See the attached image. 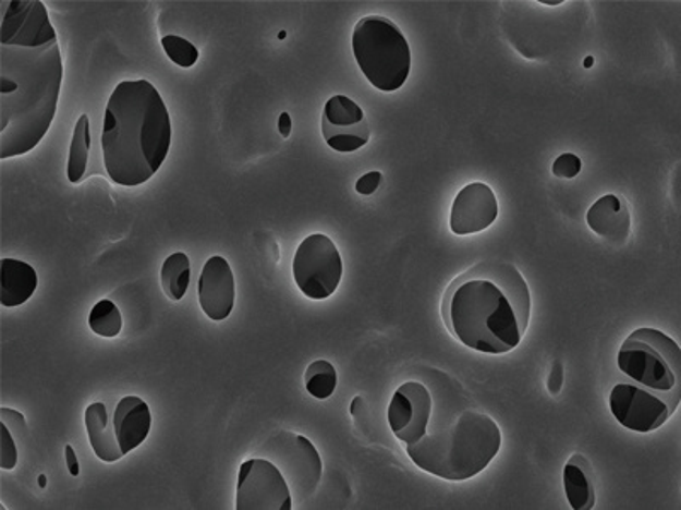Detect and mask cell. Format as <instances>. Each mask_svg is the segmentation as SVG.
Returning a JSON list of instances; mask_svg holds the SVG:
<instances>
[{"mask_svg": "<svg viewBox=\"0 0 681 510\" xmlns=\"http://www.w3.org/2000/svg\"><path fill=\"white\" fill-rule=\"evenodd\" d=\"M63 63L39 0H4L0 24V159L32 151L53 123Z\"/></svg>", "mask_w": 681, "mask_h": 510, "instance_id": "6da1fadb", "label": "cell"}, {"mask_svg": "<svg viewBox=\"0 0 681 510\" xmlns=\"http://www.w3.org/2000/svg\"><path fill=\"white\" fill-rule=\"evenodd\" d=\"M532 296L522 272L504 260H483L450 282L441 317L463 345L484 354H507L528 329Z\"/></svg>", "mask_w": 681, "mask_h": 510, "instance_id": "7a4b0ae2", "label": "cell"}, {"mask_svg": "<svg viewBox=\"0 0 681 510\" xmlns=\"http://www.w3.org/2000/svg\"><path fill=\"white\" fill-rule=\"evenodd\" d=\"M168 106L145 78L117 85L106 105L101 147L109 179L123 187L142 186L159 172L171 148Z\"/></svg>", "mask_w": 681, "mask_h": 510, "instance_id": "3957f363", "label": "cell"}, {"mask_svg": "<svg viewBox=\"0 0 681 510\" xmlns=\"http://www.w3.org/2000/svg\"><path fill=\"white\" fill-rule=\"evenodd\" d=\"M501 448V430L495 418L477 406L450 410L431 400L411 441L409 458L429 475L463 482L479 475Z\"/></svg>", "mask_w": 681, "mask_h": 510, "instance_id": "277c9868", "label": "cell"}, {"mask_svg": "<svg viewBox=\"0 0 681 510\" xmlns=\"http://www.w3.org/2000/svg\"><path fill=\"white\" fill-rule=\"evenodd\" d=\"M353 53L375 89L396 93L411 72V48L398 24L384 16H366L353 32Z\"/></svg>", "mask_w": 681, "mask_h": 510, "instance_id": "5b68a950", "label": "cell"}, {"mask_svg": "<svg viewBox=\"0 0 681 510\" xmlns=\"http://www.w3.org/2000/svg\"><path fill=\"white\" fill-rule=\"evenodd\" d=\"M620 372L639 387L681 399V351L671 337L656 329H639L619 351Z\"/></svg>", "mask_w": 681, "mask_h": 510, "instance_id": "8992f818", "label": "cell"}, {"mask_svg": "<svg viewBox=\"0 0 681 510\" xmlns=\"http://www.w3.org/2000/svg\"><path fill=\"white\" fill-rule=\"evenodd\" d=\"M293 278L311 300L332 296L343 278V259L335 242L323 233L307 236L293 257Z\"/></svg>", "mask_w": 681, "mask_h": 510, "instance_id": "52a82bcc", "label": "cell"}, {"mask_svg": "<svg viewBox=\"0 0 681 510\" xmlns=\"http://www.w3.org/2000/svg\"><path fill=\"white\" fill-rule=\"evenodd\" d=\"M680 400L639 387L635 382H619L610 393V410L627 429L647 434L666 424Z\"/></svg>", "mask_w": 681, "mask_h": 510, "instance_id": "ba28073f", "label": "cell"}, {"mask_svg": "<svg viewBox=\"0 0 681 510\" xmlns=\"http://www.w3.org/2000/svg\"><path fill=\"white\" fill-rule=\"evenodd\" d=\"M268 451L272 463L280 467L289 482L290 491L295 494V499L300 502L311 499L323 476V461L307 437L280 433L272 437Z\"/></svg>", "mask_w": 681, "mask_h": 510, "instance_id": "9c48e42d", "label": "cell"}, {"mask_svg": "<svg viewBox=\"0 0 681 510\" xmlns=\"http://www.w3.org/2000/svg\"><path fill=\"white\" fill-rule=\"evenodd\" d=\"M292 491L280 467L265 458L244 461L239 470L238 510H292Z\"/></svg>", "mask_w": 681, "mask_h": 510, "instance_id": "30bf717a", "label": "cell"}, {"mask_svg": "<svg viewBox=\"0 0 681 510\" xmlns=\"http://www.w3.org/2000/svg\"><path fill=\"white\" fill-rule=\"evenodd\" d=\"M323 136L332 150L350 154L368 144L370 126L356 102L346 96H335L324 106Z\"/></svg>", "mask_w": 681, "mask_h": 510, "instance_id": "8fae6325", "label": "cell"}, {"mask_svg": "<svg viewBox=\"0 0 681 510\" xmlns=\"http://www.w3.org/2000/svg\"><path fill=\"white\" fill-rule=\"evenodd\" d=\"M495 191L484 182H472L460 190L450 212V229L455 235H471L489 229L498 218Z\"/></svg>", "mask_w": 681, "mask_h": 510, "instance_id": "7c38bea8", "label": "cell"}, {"mask_svg": "<svg viewBox=\"0 0 681 510\" xmlns=\"http://www.w3.org/2000/svg\"><path fill=\"white\" fill-rule=\"evenodd\" d=\"M199 306L210 320L229 318L235 305L234 272L220 255H214L203 266L198 281Z\"/></svg>", "mask_w": 681, "mask_h": 510, "instance_id": "4fadbf2b", "label": "cell"}, {"mask_svg": "<svg viewBox=\"0 0 681 510\" xmlns=\"http://www.w3.org/2000/svg\"><path fill=\"white\" fill-rule=\"evenodd\" d=\"M589 229L607 240L608 244L622 245L631 235V211L622 197L607 194L589 208L586 215Z\"/></svg>", "mask_w": 681, "mask_h": 510, "instance_id": "5bb4252c", "label": "cell"}, {"mask_svg": "<svg viewBox=\"0 0 681 510\" xmlns=\"http://www.w3.org/2000/svg\"><path fill=\"white\" fill-rule=\"evenodd\" d=\"M113 424L121 452L125 457L147 439L153 427L150 406L138 397H125L114 409Z\"/></svg>", "mask_w": 681, "mask_h": 510, "instance_id": "9a60e30c", "label": "cell"}, {"mask_svg": "<svg viewBox=\"0 0 681 510\" xmlns=\"http://www.w3.org/2000/svg\"><path fill=\"white\" fill-rule=\"evenodd\" d=\"M38 288V275L23 260H0V305L5 308L24 305Z\"/></svg>", "mask_w": 681, "mask_h": 510, "instance_id": "2e32d148", "label": "cell"}, {"mask_svg": "<svg viewBox=\"0 0 681 510\" xmlns=\"http://www.w3.org/2000/svg\"><path fill=\"white\" fill-rule=\"evenodd\" d=\"M564 490L574 510H592L596 503L595 473L583 454H572L564 466Z\"/></svg>", "mask_w": 681, "mask_h": 510, "instance_id": "e0dca14e", "label": "cell"}, {"mask_svg": "<svg viewBox=\"0 0 681 510\" xmlns=\"http://www.w3.org/2000/svg\"><path fill=\"white\" fill-rule=\"evenodd\" d=\"M86 429L89 436L90 446L96 457L105 463H114L121 460L120 442H118L117 430L113 421H109L108 410L105 403L98 402L87 406Z\"/></svg>", "mask_w": 681, "mask_h": 510, "instance_id": "ac0fdd59", "label": "cell"}, {"mask_svg": "<svg viewBox=\"0 0 681 510\" xmlns=\"http://www.w3.org/2000/svg\"><path fill=\"white\" fill-rule=\"evenodd\" d=\"M90 157V123L87 114L78 118L72 136L71 151H69V163H66V178L72 184H78L82 179H86L87 166Z\"/></svg>", "mask_w": 681, "mask_h": 510, "instance_id": "d6986e66", "label": "cell"}, {"mask_svg": "<svg viewBox=\"0 0 681 510\" xmlns=\"http://www.w3.org/2000/svg\"><path fill=\"white\" fill-rule=\"evenodd\" d=\"M191 263L184 252H175L163 260L160 269V284L172 302H181L190 288Z\"/></svg>", "mask_w": 681, "mask_h": 510, "instance_id": "ffe728a7", "label": "cell"}, {"mask_svg": "<svg viewBox=\"0 0 681 510\" xmlns=\"http://www.w3.org/2000/svg\"><path fill=\"white\" fill-rule=\"evenodd\" d=\"M338 387V373L329 361H314L305 372V388L317 400H326Z\"/></svg>", "mask_w": 681, "mask_h": 510, "instance_id": "44dd1931", "label": "cell"}, {"mask_svg": "<svg viewBox=\"0 0 681 510\" xmlns=\"http://www.w3.org/2000/svg\"><path fill=\"white\" fill-rule=\"evenodd\" d=\"M89 327L96 336L106 337V339L120 336L123 329L120 309L111 300H101L90 309Z\"/></svg>", "mask_w": 681, "mask_h": 510, "instance_id": "7402d4cb", "label": "cell"}, {"mask_svg": "<svg viewBox=\"0 0 681 510\" xmlns=\"http://www.w3.org/2000/svg\"><path fill=\"white\" fill-rule=\"evenodd\" d=\"M163 51L168 53L169 59L175 63V65L183 66V69H190L198 62L199 51L193 42L187 39L181 38V36L169 35L162 38Z\"/></svg>", "mask_w": 681, "mask_h": 510, "instance_id": "603a6c76", "label": "cell"}, {"mask_svg": "<svg viewBox=\"0 0 681 510\" xmlns=\"http://www.w3.org/2000/svg\"><path fill=\"white\" fill-rule=\"evenodd\" d=\"M16 464V439L12 436L11 430L2 424V433H0V467L2 470H14Z\"/></svg>", "mask_w": 681, "mask_h": 510, "instance_id": "cb8c5ba5", "label": "cell"}, {"mask_svg": "<svg viewBox=\"0 0 681 510\" xmlns=\"http://www.w3.org/2000/svg\"><path fill=\"white\" fill-rule=\"evenodd\" d=\"M0 422H2L9 430H11V434L14 436L16 441H26V418H24L23 414H20L17 410H11L8 409V406H2V409H0Z\"/></svg>", "mask_w": 681, "mask_h": 510, "instance_id": "d4e9b609", "label": "cell"}, {"mask_svg": "<svg viewBox=\"0 0 681 510\" xmlns=\"http://www.w3.org/2000/svg\"><path fill=\"white\" fill-rule=\"evenodd\" d=\"M581 169H583V162L574 154L559 155L552 166L554 175L561 179H574L580 174Z\"/></svg>", "mask_w": 681, "mask_h": 510, "instance_id": "484cf974", "label": "cell"}, {"mask_svg": "<svg viewBox=\"0 0 681 510\" xmlns=\"http://www.w3.org/2000/svg\"><path fill=\"white\" fill-rule=\"evenodd\" d=\"M380 172L374 170V172H368V174L360 178L358 182H356V187H354V190H356V193L363 194V196H370V194H374L375 191L378 190V186H380Z\"/></svg>", "mask_w": 681, "mask_h": 510, "instance_id": "4316f807", "label": "cell"}, {"mask_svg": "<svg viewBox=\"0 0 681 510\" xmlns=\"http://www.w3.org/2000/svg\"><path fill=\"white\" fill-rule=\"evenodd\" d=\"M562 381H564V369H562L561 361H556L550 372L549 379H547V387L552 394L561 393Z\"/></svg>", "mask_w": 681, "mask_h": 510, "instance_id": "83f0119b", "label": "cell"}, {"mask_svg": "<svg viewBox=\"0 0 681 510\" xmlns=\"http://www.w3.org/2000/svg\"><path fill=\"white\" fill-rule=\"evenodd\" d=\"M66 466H69V473L72 476H78L81 473V466H78L77 454H75L74 448L71 445L65 446Z\"/></svg>", "mask_w": 681, "mask_h": 510, "instance_id": "f1b7e54d", "label": "cell"}, {"mask_svg": "<svg viewBox=\"0 0 681 510\" xmlns=\"http://www.w3.org/2000/svg\"><path fill=\"white\" fill-rule=\"evenodd\" d=\"M278 132L283 138H289L292 133V118L289 112H281L280 120H278Z\"/></svg>", "mask_w": 681, "mask_h": 510, "instance_id": "f546056e", "label": "cell"}, {"mask_svg": "<svg viewBox=\"0 0 681 510\" xmlns=\"http://www.w3.org/2000/svg\"><path fill=\"white\" fill-rule=\"evenodd\" d=\"M365 410V402H363L362 397H356V399L351 402V414L354 417H362V412Z\"/></svg>", "mask_w": 681, "mask_h": 510, "instance_id": "4dcf8cb0", "label": "cell"}, {"mask_svg": "<svg viewBox=\"0 0 681 510\" xmlns=\"http://www.w3.org/2000/svg\"><path fill=\"white\" fill-rule=\"evenodd\" d=\"M38 484H39V487L41 488L47 487V476L45 475L39 476Z\"/></svg>", "mask_w": 681, "mask_h": 510, "instance_id": "1f68e13d", "label": "cell"}, {"mask_svg": "<svg viewBox=\"0 0 681 510\" xmlns=\"http://www.w3.org/2000/svg\"><path fill=\"white\" fill-rule=\"evenodd\" d=\"M542 4H545V5H559V4H562V0H559V2H550V0H545V2H542Z\"/></svg>", "mask_w": 681, "mask_h": 510, "instance_id": "d6a6232c", "label": "cell"}, {"mask_svg": "<svg viewBox=\"0 0 681 510\" xmlns=\"http://www.w3.org/2000/svg\"><path fill=\"white\" fill-rule=\"evenodd\" d=\"M592 62H593V60L588 59V62H584V66H588V69H589V66H592Z\"/></svg>", "mask_w": 681, "mask_h": 510, "instance_id": "836d02e7", "label": "cell"}]
</instances>
